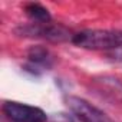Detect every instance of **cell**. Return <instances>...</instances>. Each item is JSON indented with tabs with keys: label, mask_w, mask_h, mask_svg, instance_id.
<instances>
[{
	"label": "cell",
	"mask_w": 122,
	"mask_h": 122,
	"mask_svg": "<svg viewBox=\"0 0 122 122\" xmlns=\"http://www.w3.org/2000/svg\"><path fill=\"white\" fill-rule=\"evenodd\" d=\"M69 111L81 121V122H113L103 111L89 103L86 99L79 96H66L65 98Z\"/></svg>",
	"instance_id": "4"
},
{
	"label": "cell",
	"mask_w": 122,
	"mask_h": 122,
	"mask_svg": "<svg viewBox=\"0 0 122 122\" xmlns=\"http://www.w3.org/2000/svg\"><path fill=\"white\" fill-rule=\"evenodd\" d=\"M5 116L10 122H46L47 115L43 109L22 102L6 101L2 106Z\"/></svg>",
	"instance_id": "3"
},
{
	"label": "cell",
	"mask_w": 122,
	"mask_h": 122,
	"mask_svg": "<svg viewBox=\"0 0 122 122\" xmlns=\"http://www.w3.org/2000/svg\"><path fill=\"white\" fill-rule=\"evenodd\" d=\"M25 12L32 19L33 23H50L52 22V16L49 10L39 3H27L25 6Z\"/></svg>",
	"instance_id": "7"
},
{
	"label": "cell",
	"mask_w": 122,
	"mask_h": 122,
	"mask_svg": "<svg viewBox=\"0 0 122 122\" xmlns=\"http://www.w3.org/2000/svg\"><path fill=\"white\" fill-rule=\"evenodd\" d=\"M29 68L33 69V73H37L39 69H50L53 66V56L43 46H33L27 52Z\"/></svg>",
	"instance_id": "6"
},
{
	"label": "cell",
	"mask_w": 122,
	"mask_h": 122,
	"mask_svg": "<svg viewBox=\"0 0 122 122\" xmlns=\"http://www.w3.org/2000/svg\"><path fill=\"white\" fill-rule=\"evenodd\" d=\"M16 35L23 37H35V39H45L49 42H72L73 32L66 29L62 25H53L50 23H29L25 26H19Z\"/></svg>",
	"instance_id": "2"
},
{
	"label": "cell",
	"mask_w": 122,
	"mask_h": 122,
	"mask_svg": "<svg viewBox=\"0 0 122 122\" xmlns=\"http://www.w3.org/2000/svg\"><path fill=\"white\" fill-rule=\"evenodd\" d=\"M72 43L89 50H116L122 47V30L118 29H88L73 35Z\"/></svg>",
	"instance_id": "1"
},
{
	"label": "cell",
	"mask_w": 122,
	"mask_h": 122,
	"mask_svg": "<svg viewBox=\"0 0 122 122\" xmlns=\"http://www.w3.org/2000/svg\"><path fill=\"white\" fill-rule=\"evenodd\" d=\"M93 89L101 93L102 98L113 102H122V81L115 76H102L93 79Z\"/></svg>",
	"instance_id": "5"
},
{
	"label": "cell",
	"mask_w": 122,
	"mask_h": 122,
	"mask_svg": "<svg viewBox=\"0 0 122 122\" xmlns=\"http://www.w3.org/2000/svg\"><path fill=\"white\" fill-rule=\"evenodd\" d=\"M108 56L113 60H118V62H122V47L116 49V50H112V52H108Z\"/></svg>",
	"instance_id": "8"
}]
</instances>
